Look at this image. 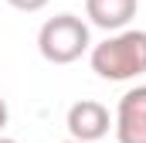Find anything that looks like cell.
Instances as JSON below:
<instances>
[{
    "label": "cell",
    "mask_w": 146,
    "mask_h": 143,
    "mask_svg": "<svg viewBox=\"0 0 146 143\" xmlns=\"http://www.w3.org/2000/svg\"><path fill=\"white\" fill-rule=\"evenodd\" d=\"M88 61H92V72L106 82H129L146 75V31L139 27L112 31L102 44L92 48Z\"/></svg>",
    "instance_id": "1"
},
{
    "label": "cell",
    "mask_w": 146,
    "mask_h": 143,
    "mask_svg": "<svg viewBox=\"0 0 146 143\" xmlns=\"http://www.w3.org/2000/svg\"><path fill=\"white\" fill-rule=\"evenodd\" d=\"M88 48H92V34L78 14H54L37 31V51L51 65H72Z\"/></svg>",
    "instance_id": "2"
},
{
    "label": "cell",
    "mask_w": 146,
    "mask_h": 143,
    "mask_svg": "<svg viewBox=\"0 0 146 143\" xmlns=\"http://www.w3.org/2000/svg\"><path fill=\"white\" fill-rule=\"evenodd\" d=\"M65 126H68V136L72 140L95 143V140H102L109 133L112 116H109V109L102 106V102H95V99H78L68 109V116H65Z\"/></svg>",
    "instance_id": "3"
},
{
    "label": "cell",
    "mask_w": 146,
    "mask_h": 143,
    "mask_svg": "<svg viewBox=\"0 0 146 143\" xmlns=\"http://www.w3.org/2000/svg\"><path fill=\"white\" fill-rule=\"evenodd\" d=\"M115 140L146 143V85H133L129 92H122L115 106Z\"/></svg>",
    "instance_id": "4"
},
{
    "label": "cell",
    "mask_w": 146,
    "mask_h": 143,
    "mask_svg": "<svg viewBox=\"0 0 146 143\" xmlns=\"http://www.w3.org/2000/svg\"><path fill=\"white\" fill-rule=\"evenodd\" d=\"M139 0H85V17L88 24L102 27V31H122L129 27V21L136 17Z\"/></svg>",
    "instance_id": "5"
},
{
    "label": "cell",
    "mask_w": 146,
    "mask_h": 143,
    "mask_svg": "<svg viewBox=\"0 0 146 143\" xmlns=\"http://www.w3.org/2000/svg\"><path fill=\"white\" fill-rule=\"evenodd\" d=\"M14 10H24V14H37V10H44L48 7V0H7Z\"/></svg>",
    "instance_id": "6"
},
{
    "label": "cell",
    "mask_w": 146,
    "mask_h": 143,
    "mask_svg": "<svg viewBox=\"0 0 146 143\" xmlns=\"http://www.w3.org/2000/svg\"><path fill=\"white\" fill-rule=\"evenodd\" d=\"M7 119H10V109H7V99L0 96V133H3V126H7Z\"/></svg>",
    "instance_id": "7"
},
{
    "label": "cell",
    "mask_w": 146,
    "mask_h": 143,
    "mask_svg": "<svg viewBox=\"0 0 146 143\" xmlns=\"http://www.w3.org/2000/svg\"><path fill=\"white\" fill-rule=\"evenodd\" d=\"M0 143H17V140H10V136H3V133H0Z\"/></svg>",
    "instance_id": "8"
},
{
    "label": "cell",
    "mask_w": 146,
    "mask_h": 143,
    "mask_svg": "<svg viewBox=\"0 0 146 143\" xmlns=\"http://www.w3.org/2000/svg\"><path fill=\"white\" fill-rule=\"evenodd\" d=\"M65 143H82V140H65Z\"/></svg>",
    "instance_id": "9"
}]
</instances>
